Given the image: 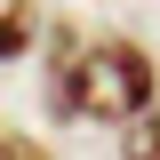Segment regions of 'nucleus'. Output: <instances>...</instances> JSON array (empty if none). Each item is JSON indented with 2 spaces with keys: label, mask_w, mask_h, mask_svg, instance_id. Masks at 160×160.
<instances>
[{
  "label": "nucleus",
  "mask_w": 160,
  "mask_h": 160,
  "mask_svg": "<svg viewBox=\"0 0 160 160\" xmlns=\"http://www.w3.org/2000/svg\"><path fill=\"white\" fill-rule=\"evenodd\" d=\"M160 96V72L144 56L136 40H88V56H80V120H104V128H128L144 120Z\"/></svg>",
  "instance_id": "obj_1"
},
{
  "label": "nucleus",
  "mask_w": 160,
  "mask_h": 160,
  "mask_svg": "<svg viewBox=\"0 0 160 160\" xmlns=\"http://www.w3.org/2000/svg\"><path fill=\"white\" fill-rule=\"evenodd\" d=\"M80 56H88V40L56 24V40H48V112L56 120H80Z\"/></svg>",
  "instance_id": "obj_2"
},
{
  "label": "nucleus",
  "mask_w": 160,
  "mask_h": 160,
  "mask_svg": "<svg viewBox=\"0 0 160 160\" xmlns=\"http://www.w3.org/2000/svg\"><path fill=\"white\" fill-rule=\"evenodd\" d=\"M32 40H40V16L24 8V0H0V64H16Z\"/></svg>",
  "instance_id": "obj_3"
},
{
  "label": "nucleus",
  "mask_w": 160,
  "mask_h": 160,
  "mask_svg": "<svg viewBox=\"0 0 160 160\" xmlns=\"http://www.w3.org/2000/svg\"><path fill=\"white\" fill-rule=\"evenodd\" d=\"M128 152H136V160H160V104L136 120V144H128Z\"/></svg>",
  "instance_id": "obj_4"
},
{
  "label": "nucleus",
  "mask_w": 160,
  "mask_h": 160,
  "mask_svg": "<svg viewBox=\"0 0 160 160\" xmlns=\"http://www.w3.org/2000/svg\"><path fill=\"white\" fill-rule=\"evenodd\" d=\"M0 144H8V136H0Z\"/></svg>",
  "instance_id": "obj_5"
}]
</instances>
